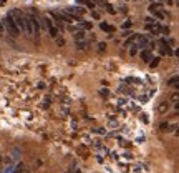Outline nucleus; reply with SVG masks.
Here are the masks:
<instances>
[{
  "mask_svg": "<svg viewBox=\"0 0 179 173\" xmlns=\"http://www.w3.org/2000/svg\"><path fill=\"white\" fill-rule=\"evenodd\" d=\"M85 47H86L85 42H81V40H78V42H76V48H78V50H83Z\"/></svg>",
  "mask_w": 179,
  "mask_h": 173,
  "instance_id": "ddd939ff",
  "label": "nucleus"
},
{
  "mask_svg": "<svg viewBox=\"0 0 179 173\" xmlns=\"http://www.w3.org/2000/svg\"><path fill=\"white\" fill-rule=\"evenodd\" d=\"M168 108H169L168 102H163V103L158 105V113H166V112H168Z\"/></svg>",
  "mask_w": 179,
  "mask_h": 173,
  "instance_id": "423d86ee",
  "label": "nucleus"
},
{
  "mask_svg": "<svg viewBox=\"0 0 179 173\" xmlns=\"http://www.w3.org/2000/svg\"><path fill=\"white\" fill-rule=\"evenodd\" d=\"M174 53H176V57H179V48H178V50L174 52Z\"/></svg>",
  "mask_w": 179,
  "mask_h": 173,
  "instance_id": "412c9836",
  "label": "nucleus"
},
{
  "mask_svg": "<svg viewBox=\"0 0 179 173\" xmlns=\"http://www.w3.org/2000/svg\"><path fill=\"white\" fill-rule=\"evenodd\" d=\"M144 20H146V23H154V18L153 17H146Z\"/></svg>",
  "mask_w": 179,
  "mask_h": 173,
  "instance_id": "dca6fc26",
  "label": "nucleus"
},
{
  "mask_svg": "<svg viewBox=\"0 0 179 173\" xmlns=\"http://www.w3.org/2000/svg\"><path fill=\"white\" fill-rule=\"evenodd\" d=\"M48 33H50V37L57 38V37H58V29H57V27H53V25H51L50 29H48Z\"/></svg>",
  "mask_w": 179,
  "mask_h": 173,
  "instance_id": "9d476101",
  "label": "nucleus"
},
{
  "mask_svg": "<svg viewBox=\"0 0 179 173\" xmlns=\"http://www.w3.org/2000/svg\"><path fill=\"white\" fill-rule=\"evenodd\" d=\"M171 100H174L176 103H178V102H179V93H172L171 95Z\"/></svg>",
  "mask_w": 179,
  "mask_h": 173,
  "instance_id": "4468645a",
  "label": "nucleus"
},
{
  "mask_svg": "<svg viewBox=\"0 0 179 173\" xmlns=\"http://www.w3.org/2000/svg\"><path fill=\"white\" fill-rule=\"evenodd\" d=\"M81 27H83V29H91V23H86V22H85V23H81Z\"/></svg>",
  "mask_w": 179,
  "mask_h": 173,
  "instance_id": "6ab92c4d",
  "label": "nucleus"
},
{
  "mask_svg": "<svg viewBox=\"0 0 179 173\" xmlns=\"http://www.w3.org/2000/svg\"><path fill=\"white\" fill-rule=\"evenodd\" d=\"M4 27H5V30H7V32L10 33L12 37H17L18 33H20V29H18V25L15 23V20H13V17H12V14H8L7 17H5Z\"/></svg>",
  "mask_w": 179,
  "mask_h": 173,
  "instance_id": "f257e3e1",
  "label": "nucleus"
},
{
  "mask_svg": "<svg viewBox=\"0 0 179 173\" xmlns=\"http://www.w3.org/2000/svg\"><path fill=\"white\" fill-rule=\"evenodd\" d=\"M159 43H161V53H164V55H171V53H172L171 48L168 47V42H166L164 38L159 40Z\"/></svg>",
  "mask_w": 179,
  "mask_h": 173,
  "instance_id": "20e7f679",
  "label": "nucleus"
},
{
  "mask_svg": "<svg viewBox=\"0 0 179 173\" xmlns=\"http://www.w3.org/2000/svg\"><path fill=\"white\" fill-rule=\"evenodd\" d=\"M149 12H151V14H153L156 18H158V20H164V17H166V15H164V12H163L161 8H154L153 5L149 7Z\"/></svg>",
  "mask_w": 179,
  "mask_h": 173,
  "instance_id": "f03ea898",
  "label": "nucleus"
},
{
  "mask_svg": "<svg viewBox=\"0 0 179 173\" xmlns=\"http://www.w3.org/2000/svg\"><path fill=\"white\" fill-rule=\"evenodd\" d=\"M101 30H104V32H108V33H110V32H115V27H111V25H108V23H104V22H103V23H101Z\"/></svg>",
  "mask_w": 179,
  "mask_h": 173,
  "instance_id": "1a4fd4ad",
  "label": "nucleus"
},
{
  "mask_svg": "<svg viewBox=\"0 0 179 173\" xmlns=\"http://www.w3.org/2000/svg\"><path fill=\"white\" fill-rule=\"evenodd\" d=\"M168 85L178 86V88H179V77H172V78H169V80H168Z\"/></svg>",
  "mask_w": 179,
  "mask_h": 173,
  "instance_id": "0eeeda50",
  "label": "nucleus"
},
{
  "mask_svg": "<svg viewBox=\"0 0 179 173\" xmlns=\"http://www.w3.org/2000/svg\"><path fill=\"white\" fill-rule=\"evenodd\" d=\"M80 4H83L85 7H88V8H95V2L93 0H78Z\"/></svg>",
  "mask_w": 179,
  "mask_h": 173,
  "instance_id": "6e6552de",
  "label": "nucleus"
},
{
  "mask_svg": "<svg viewBox=\"0 0 179 173\" xmlns=\"http://www.w3.org/2000/svg\"><path fill=\"white\" fill-rule=\"evenodd\" d=\"M104 48H106V45H104V43H100V45H98V50H100V52H103Z\"/></svg>",
  "mask_w": 179,
  "mask_h": 173,
  "instance_id": "a211bd4d",
  "label": "nucleus"
},
{
  "mask_svg": "<svg viewBox=\"0 0 179 173\" xmlns=\"http://www.w3.org/2000/svg\"><path fill=\"white\" fill-rule=\"evenodd\" d=\"M104 7H106V10L110 12V14H115V8L111 7V5H108V4H106V5H104Z\"/></svg>",
  "mask_w": 179,
  "mask_h": 173,
  "instance_id": "2eb2a0df",
  "label": "nucleus"
},
{
  "mask_svg": "<svg viewBox=\"0 0 179 173\" xmlns=\"http://www.w3.org/2000/svg\"><path fill=\"white\" fill-rule=\"evenodd\" d=\"M159 65V57H156V58H151V62H149V67L151 68H154V67H158Z\"/></svg>",
  "mask_w": 179,
  "mask_h": 173,
  "instance_id": "f8f14e48",
  "label": "nucleus"
},
{
  "mask_svg": "<svg viewBox=\"0 0 179 173\" xmlns=\"http://www.w3.org/2000/svg\"><path fill=\"white\" fill-rule=\"evenodd\" d=\"M178 5H179V2H178Z\"/></svg>",
  "mask_w": 179,
  "mask_h": 173,
  "instance_id": "b1692460",
  "label": "nucleus"
},
{
  "mask_svg": "<svg viewBox=\"0 0 179 173\" xmlns=\"http://www.w3.org/2000/svg\"><path fill=\"white\" fill-rule=\"evenodd\" d=\"M176 135H178V137H179V128H178V130H176Z\"/></svg>",
  "mask_w": 179,
  "mask_h": 173,
  "instance_id": "5701e85b",
  "label": "nucleus"
},
{
  "mask_svg": "<svg viewBox=\"0 0 179 173\" xmlns=\"http://www.w3.org/2000/svg\"><path fill=\"white\" fill-rule=\"evenodd\" d=\"M129 27H131V22H125V23H123V29H129Z\"/></svg>",
  "mask_w": 179,
  "mask_h": 173,
  "instance_id": "f3484780",
  "label": "nucleus"
},
{
  "mask_svg": "<svg viewBox=\"0 0 179 173\" xmlns=\"http://www.w3.org/2000/svg\"><path fill=\"white\" fill-rule=\"evenodd\" d=\"M73 35H75V40H76V42H78V40H83V38H85V32H83V30H78V32L73 33Z\"/></svg>",
  "mask_w": 179,
  "mask_h": 173,
  "instance_id": "9b49d317",
  "label": "nucleus"
},
{
  "mask_svg": "<svg viewBox=\"0 0 179 173\" xmlns=\"http://www.w3.org/2000/svg\"><path fill=\"white\" fill-rule=\"evenodd\" d=\"M176 110H178V112H179V102H178V103H176Z\"/></svg>",
  "mask_w": 179,
  "mask_h": 173,
  "instance_id": "4be33fe9",
  "label": "nucleus"
},
{
  "mask_svg": "<svg viewBox=\"0 0 179 173\" xmlns=\"http://www.w3.org/2000/svg\"><path fill=\"white\" fill-rule=\"evenodd\" d=\"M141 60H144V62H149L151 60V52L148 50V48L141 50Z\"/></svg>",
  "mask_w": 179,
  "mask_h": 173,
  "instance_id": "39448f33",
  "label": "nucleus"
},
{
  "mask_svg": "<svg viewBox=\"0 0 179 173\" xmlns=\"http://www.w3.org/2000/svg\"><path fill=\"white\" fill-rule=\"evenodd\" d=\"M68 173H72V171H68Z\"/></svg>",
  "mask_w": 179,
  "mask_h": 173,
  "instance_id": "393cba45",
  "label": "nucleus"
},
{
  "mask_svg": "<svg viewBox=\"0 0 179 173\" xmlns=\"http://www.w3.org/2000/svg\"><path fill=\"white\" fill-rule=\"evenodd\" d=\"M129 53H131V55H134V53H136V45H134V47H133L131 50H129Z\"/></svg>",
  "mask_w": 179,
  "mask_h": 173,
  "instance_id": "aec40b11",
  "label": "nucleus"
},
{
  "mask_svg": "<svg viewBox=\"0 0 179 173\" xmlns=\"http://www.w3.org/2000/svg\"><path fill=\"white\" fill-rule=\"evenodd\" d=\"M148 45V38L144 35H136V47L139 48H144Z\"/></svg>",
  "mask_w": 179,
  "mask_h": 173,
  "instance_id": "7ed1b4c3",
  "label": "nucleus"
}]
</instances>
